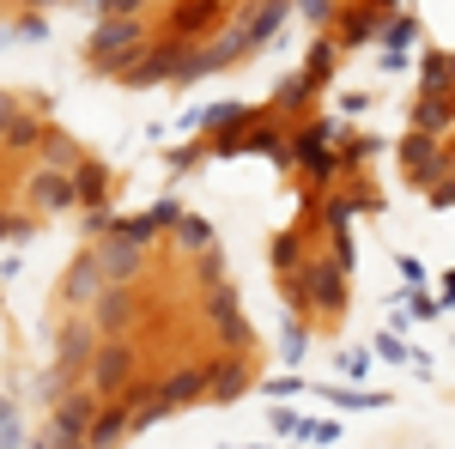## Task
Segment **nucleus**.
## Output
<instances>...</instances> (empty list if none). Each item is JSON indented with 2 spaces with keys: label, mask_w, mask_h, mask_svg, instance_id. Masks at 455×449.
Segmentation results:
<instances>
[{
  "label": "nucleus",
  "mask_w": 455,
  "mask_h": 449,
  "mask_svg": "<svg viewBox=\"0 0 455 449\" xmlns=\"http://www.w3.org/2000/svg\"><path fill=\"white\" fill-rule=\"evenodd\" d=\"M347 279L352 274L334 261V255H310L291 279H280V285H285V310L310 316V322H340L347 304H352V285H347Z\"/></svg>",
  "instance_id": "obj_1"
},
{
  "label": "nucleus",
  "mask_w": 455,
  "mask_h": 449,
  "mask_svg": "<svg viewBox=\"0 0 455 449\" xmlns=\"http://www.w3.org/2000/svg\"><path fill=\"white\" fill-rule=\"evenodd\" d=\"M340 122L334 116H304V122H291V171L310 176V188H304V207H315L328 188H334V176H340Z\"/></svg>",
  "instance_id": "obj_2"
},
{
  "label": "nucleus",
  "mask_w": 455,
  "mask_h": 449,
  "mask_svg": "<svg viewBox=\"0 0 455 449\" xmlns=\"http://www.w3.org/2000/svg\"><path fill=\"white\" fill-rule=\"evenodd\" d=\"M146 43H152V36H146L140 12H104V19L92 25V36H85V68L98 73V79H116Z\"/></svg>",
  "instance_id": "obj_3"
},
{
  "label": "nucleus",
  "mask_w": 455,
  "mask_h": 449,
  "mask_svg": "<svg viewBox=\"0 0 455 449\" xmlns=\"http://www.w3.org/2000/svg\"><path fill=\"white\" fill-rule=\"evenodd\" d=\"M134 377H140V346L128 341V334H104L98 352H92V365H85V389L98 401H116Z\"/></svg>",
  "instance_id": "obj_4"
},
{
  "label": "nucleus",
  "mask_w": 455,
  "mask_h": 449,
  "mask_svg": "<svg viewBox=\"0 0 455 449\" xmlns=\"http://www.w3.org/2000/svg\"><path fill=\"white\" fill-rule=\"evenodd\" d=\"M195 43H182V36H164V43H146L140 55L128 61V68L116 73V85L122 92H146V85H176V73H182V55H188Z\"/></svg>",
  "instance_id": "obj_5"
},
{
  "label": "nucleus",
  "mask_w": 455,
  "mask_h": 449,
  "mask_svg": "<svg viewBox=\"0 0 455 449\" xmlns=\"http://www.w3.org/2000/svg\"><path fill=\"white\" fill-rule=\"evenodd\" d=\"M395 158H401V171H407V188H437V182L450 176L443 134H419V128H407V134L395 140Z\"/></svg>",
  "instance_id": "obj_6"
},
{
  "label": "nucleus",
  "mask_w": 455,
  "mask_h": 449,
  "mask_svg": "<svg viewBox=\"0 0 455 449\" xmlns=\"http://www.w3.org/2000/svg\"><path fill=\"white\" fill-rule=\"evenodd\" d=\"M98 395L92 389H68V395H55L49 401V444L55 449H79L85 444V431H92V419H98Z\"/></svg>",
  "instance_id": "obj_7"
},
{
  "label": "nucleus",
  "mask_w": 455,
  "mask_h": 449,
  "mask_svg": "<svg viewBox=\"0 0 455 449\" xmlns=\"http://www.w3.org/2000/svg\"><path fill=\"white\" fill-rule=\"evenodd\" d=\"M207 322H212V346H219V352H249V346H255V334H249L243 304H237V285H231V279L207 285Z\"/></svg>",
  "instance_id": "obj_8"
},
{
  "label": "nucleus",
  "mask_w": 455,
  "mask_h": 449,
  "mask_svg": "<svg viewBox=\"0 0 455 449\" xmlns=\"http://www.w3.org/2000/svg\"><path fill=\"white\" fill-rule=\"evenodd\" d=\"M85 316H92L98 334H134L140 316H146V298H140V285H104L98 304H92Z\"/></svg>",
  "instance_id": "obj_9"
},
{
  "label": "nucleus",
  "mask_w": 455,
  "mask_h": 449,
  "mask_svg": "<svg viewBox=\"0 0 455 449\" xmlns=\"http://www.w3.org/2000/svg\"><path fill=\"white\" fill-rule=\"evenodd\" d=\"M285 19H291V0H249L243 12H237V25H231V36H237L243 55H255V49H267L280 36Z\"/></svg>",
  "instance_id": "obj_10"
},
{
  "label": "nucleus",
  "mask_w": 455,
  "mask_h": 449,
  "mask_svg": "<svg viewBox=\"0 0 455 449\" xmlns=\"http://www.w3.org/2000/svg\"><path fill=\"white\" fill-rule=\"evenodd\" d=\"M92 249H98V261H104V279L109 285H140L146 279V243H134V237H116V231H98L92 237Z\"/></svg>",
  "instance_id": "obj_11"
},
{
  "label": "nucleus",
  "mask_w": 455,
  "mask_h": 449,
  "mask_svg": "<svg viewBox=\"0 0 455 449\" xmlns=\"http://www.w3.org/2000/svg\"><path fill=\"white\" fill-rule=\"evenodd\" d=\"M231 19V0H176L164 12V36H182V43H201L219 25Z\"/></svg>",
  "instance_id": "obj_12"
},
{
  "label": "nucleus",
  "mask_w": 455,
  "mask_h": 449,
  "mask_svg": "<svg viewBox=\"0 0 455 449\" xmlns=\"http://www.w3.org/2000/svg\"><path fill=\"white\" fill-rule=\"evenodd\" d=\"M25 207H31L36 219H49V212H73V207H79L73 171H49V164H36L31 182H25Z\"/></svg>",
  "instance_id": "obj_13"
},
{
  "label": "nucleus",
  "mask_w": 455,
  "mask_h": 449,
  "mask_svg": "<svg viewBox=\"0 0 455 449\" xmlns=\"http://www.w3.org/2000/svg\"><path fill=\"white\" fill-rule=\"evenodd\" d=\"M104 285H109V279H104V261H98V249H79L68 268H61V304H68V310H92Z\"/></svg>",
  "instance_id": "obj_14"
},
{
  "label": "nucleus",
  "mask_w": 455,
  "mask_h": 449,
  "mask_svg": "<svg viewBox=\"0 0 455 449\" xmlns=\"http://www.w3.org/2000/svg\"><path fill=\"white\" fill-rule=\"evenodd\" d=\"M255 377H249V352H219L207 365V401L212 407H231V401H243Z\"/></svg>",
  "instance_id": "obj_15"
},
{
  "label": "nucleus",
  "mask_w": 455,
  "mask_h": 449,
  "mask_svg": "<svg viewBox=\"0 0 455 449\" xmlns=\"http://www.w3.org/2000/svg\"><path fill=\"white\" fill-rule=\"evenodd\" d=\"M98 328L92 322H68L61 334H55V377L73 382V377H85V365H92V352H98Z\"/></svg>",
  "instance_id": "obj_16"
},
{
  "label": "nucleus",
  "mask_w": 455,
  "mask_h": 449,
  "mask_svg": "<svg viewBox=\"0 0 455 449\" xmlns=\"http://www.w3.org/2000/svg\"><path fill=\"white\" fill-rule=\"evenodd\" d=\"M383 6L377 0H347L340 6V19H334V36H340V49H364V43H377L383 36Z\"/></svg>",
  "instance_id": "obj_17"
},
{
  "label": "nucleus",
  "mask_w": 455,
  "mask_h": 449,
  "mask_svg": "<svg viewBox=\"0 0 455 449\" xmlns=\"http://www.w3.org/2000/svg\"><path fill=\"white\" fill-rule=\"evenodd\" d=\"M128 437H134V407H128V395H116V401L98 407L92 431H85V449H122Z\"/></svg>",
  "instance_id": "obj_18"
},
{
  "label": "nucleus",
  "mask_w": 455,
  "mask_h": 449,
  "mask_svg": "<svg viewBox=\"0 0 455 449\" xmlns=\"http://www.w3.org/2000/svg\"><path fill=\"white\" fill-rule=\"evenodd\" d=\"M73 188H79V207H85V212H104L109 195H116V171H109L104 158L85 152V158L73 164Z\"/></svg>",
  "instance_id": "obj_19"
},
{
  "label": "nucleus",
  "mask_w": 455,
  "mask_h": 449,
  "mask_svg": "<svg viewBox=\"0 0 455 449\" xmlns=\"http://www.w3.org/2000/svg\"><path fill=\"white\" fill-rule=\"evenodd\" d=\"M340 36L334 31H310V49H304V79H310L315 92H328L334 85V73H340Z\"/></svg>",
  "instance_id": "obj_20"
},
{
  "label": "nucleus",
  "mask_w": 455,
  "mask_h": 449,
  "mask_svg": "<svg viewBox=\"0 0 455 449\" xmlns=\"http://www.w3.org/2000/svg\"><path fill=\"white\" fill-rule=\"evenodd\" d=\"M407 128H419V134H455V98L450 92H419Z\"/></svg>",
  "instance_id": "obj_21"
},
{
  "label": "nucleus",
  "mask_w": 455,
  "mask_h": 449,
  "mask_svg": "<svg viewBox=\"0 0 455 449\" xmlns=\"http://www.w3.org/2000/svg\"><path fill=\"white\" fill-rule=\"evenodd\" d=\"M158 395H164L171 413L195 407V401H207V365H182V371H171V377L158 382Z\"/></svg>",
  "instance_id": "obj_22"
},
{
  "label": "nucleus",
  "mask_w": 455,
  "mask_h": 449,
  "mask_svg": "<svg viewBox=\"0 0 455 449\" xmlns=\"http://www.w3.org/2000/svg\"><path fill=\"white\" fill-rule=\"evenodd\" d=\"M310 104H315V85L304 79V68H298V73H285L280 85H274V104H267V109H274L280 122H304Z\"/></svg>",
  "instance_id": "obj_23"
},
{
  "label": "nucleus",
  "mask_w": 455,
  "mask_h": 449,
  "mask_svg": "<svg viewBox=\"0 0 455 449\" xmlns=\"http://www.w3.org/2000/svg\"><path fill=\"white\" fill-rule=\"evenodd\" d=\"M36 146H43V116L25 104L6 128H0V152H12V158H19V152H36Z\"/></svg>",
  "instance_id": "obj_24"
},
{
  "label": "nucleus",
  "mask_w": 455,
  "mask_h": 449,
  "mask_svg": "<svg viewBox=\"0 0 455 449\" xmlns=\"http://www.w3.org/2000/svg\"><path fill=\"white\" fill-rule=\"evenodd\" d=\"M310 389L328 401V407H340V413H371V407H388L383 389H334V382H310Z\"/></svg>",
  "instance_id": "obj_25"
},
{
  "label": "nucleus",
  "mask_w": 455,
  "mask_h": 449,
  "mask_svg": "<svg viewBox=\"0 0 455 449\" xmlns=\"http://www.w3.org/2000/svg\"><path fill=\"white\" fill-rule=\"evenodd\" d=\"M371 352H377L383 365H401V371H413V377H431V358L401 341V328H395V334H377V341H371Z\"/></svg>",
  "instance_id": "obj_26"
},
{
  "label": "nucleus",
  "mask_w": 455,
  "mask_h": 449,
  "mask_svg": "<svg viewBox=\"0 0 455 449\" xmlns=\"http://www.w3.org/2000/svg\"><path fill=\"white\" fill-rule=\"evenodd\" d=\"M85 158V146L73 134H61V128H43V146H36V164H49V171H73Z\"/></svg>",
  "instance_id": "obj_27"
},
{
  "label": "nucleus",
  "mask_w": 455,
  "mask_h": 449,
  "mask_svg": "<svg viewBox=\"0 0 455 449\" xmlns=\"http://www.w3.org/2000/svg\"><path fill=\"white\" fill-rule=\"evenodd\" d=\"M171 243L182 249V255H201V249L219 243V231H212V219H201V212H182V219L171 225Z\"/></svg>",
  "instance_id": "obj_28"
},
{
  "label": "nucleus",
  "mask_w": 455,
  "mask_h": 449,
  "mask_svg": "<svg viewBox=\"0 0 455 449\" xmlns=\"http://www.w3.org/2000/svg\"><path fill=\"white\" fill-rule=\"evenodd\" d=\"M267 261H274V274L280 279H291L304 261H310V249H304V231H280L274 237V249H267Z\"/></svg>",
  "instance_id": "obj_29"
},
{
  "label": "nucleus",
  "mask_w": 455,
  "mask_h": 449,
  "mask_svg": "<svg viewBox=\"0 0 455 449\" xmlns=\"http://www.w3.org/2000/svg\"><path fill=\"white\" fill-rule=\"evenodd\" d=\"M419 12H413V6H401V12H388L383 19V36H377V43H388V49H419Z\"/></svg>",
  "instance_id": "obj_30"
},
{
  "label": "nucleus",
  "mask_w": 455,
  "mask_h": 449,
  "mask_svg": "<svg viewBox=\"0 0 455 449\" xmlns=\"http://www.w3.org/2000/svg\"><path fill=\"white\" fill-rule=\"evenodd\" d=\"M280 358H285V371H298L310 358V334H304V316L298 310H285V322H280Z\"/></svg>",
  "instance_id": "obj_31"
},
{
  "label": "nucleus",
  "mask_w": 455,
  "mask_h": 449,
  "mask_svg": "<svg viewBox=\"0 0 455 449\" xmlns=\"http://www.w3.org/2000/svg\"><path fill=\"white\" fill-rule=\"evenodd\" d=\"M249 116H255L249 104H207V109H201V134H207V140L212 134H237Z\"/></svg>",
  "instance_id": "obj_32"
},
{
  "label": "nucleus",
  "mask_w": 455,
  "mask_h": 449,
  "mask_svg": "<svg viewBox=\"0 0 455 449\" xmlns=\"http://www.w3.org/2000/svg\"><path fill=\"white\" fill-rule=\"evenodd\" d=\"M383 152V140L377 134H340V171H358V164H371Z\"/></svg>",
  "instance_id": "obj_33"
},
{
  "label": "nucleus",
  "mask_w": 455,
  "mask_h": 449,
  "mask_svg": "<svg viewBox=\"0 0 455 449\" xmlns=\"http://www.w3.org/2000/svg\"><path fill=\"white\" fill-rule=\"evenodd\" d=\"M340 6H347V0H291V12H298V19H304L310 31H334Z\"/></svg>",
  "instance_id": "obj_34"
},
{
  "label": "nucleus",
  "mask_w": 455,
  "mask_h": 449,
  "mask_svg": "<svg viewBox=\"0 0 455 449\" xmlns=\"http://www.w3.org/2000/svg\"><path fill=\"white\" fill-rule=\"evenodd\" d=\"M450 85H455L450 55H443V49H431V55L419 61V92H450Z\"/></svg>",
  "instance_id": "obj_35"
},
{
  "label": "nucleus",
  "mask_w": 455,
  "mask_h": 449,
  "mask_svg": "<svg viewBox=\"0 0 455 449\" xmlns=\"http://www.w3.org/2000/svg\"><path fill=\"white\" fill-rule=\"evenodd\" d=\"M371 358H377L371 346H340V352H334L340 377H352V382H364V377H371Z\"/></svg>",
  "instance_id": "obj_36"
},
{
  "label": "nucleus",
  "mask_w": 455,
  "mask_h": 449,
  "mask_svg": "<svg viewBox=\"0 0 455 449\" xmlns=\"http://www.w3.org/2000/svg\"><path fill=\"white\" fill-rule=\"evenodd\" d=\"M25 425H19V407H12V395H0V449H25Z\"/></svg>",
  "instance_id": "obj_37"
},
{
  "label": "nucleus",
  "mask_w": 455,
  "mask_h": 449,
  "mask_svg": "<svg viewBox=\"0 0 455 449\" xmlns=\"http://www.w3.org/2000/svg\"><path fill=\"white\" fill-rule=\"evenodd\" d=\"M328 255L340 261V268H358V243H352V225H328Z\"/></svg>",
  "instance_id": "obj_38"
},
{
  "label": "nucleus",
  "mask_w": 455,
  "mask_h": 449,
  "mask_svg": "<svg viewBox=\"0 0 455 449\" xmlns=\"http://www.w3.org/2000/svg\"><path fill=\"white\" fill-rule=\"evenodd\" d=\"M36 237V212H0V243H31Z\"/></svg>",
  "instance_id": "obj_39"
},
{
  "label": "nucleus",
  "mask_w": 455,
  "mask_h": 449,
  "mask_svg": "<svg viewBox=\"0 0 455 449\" xmlns=\"http://www.w3.org/2000/svg\"><path fill=\"white\" fill-rule=\"evenodd\" d=\"M188 274H195V285H201V292H207V285H219V279H225V261H219V243H212V249H201V255H195V268H188Z\"/></svg>",
  "instance_id": "obj_40"
},
{
  "label": "nucleus",
  "mask_w": 455,
  "mask_h": 449,
  "mask_svg": "<svg viewBox=\"0 0 455 449\" xmlns=\"http://www.w3.org/2000/svg\"><path fill=\"white\" fill-rule=\"evenodd\" d=\"M298 444H340V419H304V431H298Z\"/></svg>",
  "instance_id": "obj_41"
},
{
  "label": "nucleus",
  "mask_w": 455,
  "mask_h": 449,
  "mask_svg": "<svg viewBox=\"0 0 455 449\" xmlns=\"http://www.w3.org/2000/svg\"><path fill=\"white\" fill-rule=\"evenodd\" d=\"M298 389H310V382L298 377V371H280V377H267V382H261V395H267V401H291Z\"/></svg>",
  "instance_id": "obj_42"
},
{
  "label": "nucleus",
  "mask_w": 455,
  "mask_h": 449,
  "mask_svg": "<svg viewBox=\"0 0 455 449\" xmlns=\"http://www.w3.org/2000/svg\"><path fill=\"white\" fill-rule=\"evenodd\" d=\"M267 431H280V437H291V444H298V431H304V419L291 413L285 401H274V407H267Z\"/></svg>",
  "instance_id": "obj_43"
},
{
  "label": "nucleus",
  "mask_w": 455,
  "mask_h": 449,
  "mask_svg": "<svg viewBox=\"0 0 455 449\" xmlns=\"http://www.w3.org/2000/svg\"><path fill=\"white\" fill-rule=\"evenodd\" d=\"M73 6H85L92 19H104V12H146V0H73Z\"/></svg>",
  "instance_id": "obj_44"
},
{
  "label": "nucleus",
  "mask_w": 455,
  "mask_h": 449,
  "mask_svg": "<svg viewBox=\"0 0 455 449\" xmlns=\"http://www.w3.org/2000/svg\"><path fill=\"white\" fill-rule=\"evenodd\" d=\"M443 310V304H437V298H425L419 285H407V316H413V322H431V316Z\"/></svg>",
  "instance_id": "obj_45"
},
{
  "label": "nucleus",
  "mask_w": 455,
  "mask_h": 449,
  "mask_svg": "<svg viewBox=\"0 0 455 449\" xmlns=\"http://www.w3.org/2000/svg\"><path fill=\"white\" fill-rule=\"evenodd\" d=\"M207 158V140H188V146H171V171H188Z\"/></svg>",
  "instance_id": "obj_46"
},
{
  "label": "nucleus",
  "mask_w": 455,
  "mask_h": 449,
  "mask_svg": "<svg viewBox=\"0 0 455 449\" xmlns=\"http://www.w3.org/2000/svg\"><path fill=\"white\" fill-rule=\"evenodd\" d=\"M146 212H152V219L164 225V237H171V225H176V219H182V201H176V195H164V201H152V207H146Z\"/></svg>",
  "instance_id": "obj_47"
},
{
  "label": "nucleus",
  "mask_w": 455,
  "mask_h": 449,
  "mask_svg": "<svg viewBox=\"0 0 455 449\" xmlns=\"http://www.w3.org/2000/svg\"><path fill=\"white\" fill-rule=\"evenodd\" d=\"M395 268H401V279H407V285H425V279H431V274H425V261H419V255H407V249L395 255Z\"/></svg>",
  "instance_id": "obj_48"
},
{
  "label": "nucleus",
  "mask_w": 455,
  "mask_h": 449,
  "mask_svg": "<svg viewBox=\"0 0 455 449\" xmlns=\"http://www.w3.org/2000/svg\"><path fill=\"white\" fill-rule=\"evenodd\" d=\"M43 31H49V25H43V12H25V19H19V31H12V36H25V43H43Z\"/></svg>",
  "instance_id": "obj_49"
},
{
  "label": "nucleus",
  "mask_w": 455,
  "mask_h": 449,
  "mask_svg": "<svg viewBox=\"0 0 455 449\" xmlns=\"http://www.w3.org/2000/svg\"><path fill=\"white\" fill-rule=\"evenodd\" d=\"M407 55L413 49H383V73H407Z\"/></svg>",
  "instance_id": "obj_50"
},
{
  "label": "nucleus",
  "mask_w": 455,
  "mask_h": 449,
  "mask_svg": "<svg viewBox=\"0 0 455 449\" xmlns=\"http://www.w3.org/2000/svg\"><path fill=\"white\" fill-rule=\"evenodd\" d=\"M437 285H443V292H437V304H443V310H455V268L437 279Z\"/></svg>",
  "instance_id": "obj_51"
},
{
  "label": "nucleus",
  "mask_w": 455,
  "mask_h": 449,
  "mask_svg": "<svg viewBox=\"0 0 455 449\" xmlns=\"http://www.w3.org/2000/svg\"><path fill=\"white\" fill-rule=\"evenodd\" d=\"M19 109H25V104H19V98H12V92H0V128H6V122H12V116H19Z\"/></svg>",
  "instance_id": "obj_52"
},
{
  "label": "nucleus",
  "mask_w": 455,
  "mask_h": 449,
  "mask_svg": "<svg viewBox=\"0 0 455 449\" xmlns=\"http://www.w3.org/2000/svg\"><path fill=\"white\" fill-rule=\"evenodd\" d=\"M25 12H49V6H61V0H19Z\"/></svg>",
  "instance_id": "obj_53"
},
{
  "label": "nucleus",
  "mask_w": 455,
  "mask_h": 449,
  "mask_svg": "<svg viewBox=\"0 0 455 449\" xmlns=\"http://www.w3.org/2000/svg\"><path fill=\"white\" fill-rule=\"evenodd\" d=\"M377 6H383V12H401V6H407V0H377Z\"/></svg>",
  "instance_id": "obj_54"
},
{
  "label": "nucleus",
  "mask_w": 455,
  "mask_h": 449,
  "mask_svg": "<svg viewBox=\"0 0 455 449\" xmlns=\"http://www.w3.org/2000/svg\"><path fill=\"white\" fill-rule=\"evenodd\" d=\"M237 449H291V444H237Z\"/></svg>",
  "instance_id": "obj_55"
},
{
  "label": "nucleus",
  "mask_w": 455,
  "mask_h": 449,
  "mask_svg": "<svg viewBox=\"0 0 455 449\" xmlns=\"http://www.w3.org/2000/svg\"><path fill=\"white\" fill-rule=\"evenodd\" d=\"M443 158H450V171H455V140H443Z\"/></svg>",
  "instance_id": "obj_56"
},
{
  "label": "nucleus",
  "mask_w": 455,
  "mask_h": 449,
  "mask_svg": "<svg viewBox=\"0 0 455 449\" xmlns=\"http://www.w3.org/2000/svg\"><path fill=\"white\" fill-rule=\"evenodd\" d=\"M25 449H55V444H49V437H36V444H25Z\"/></svg>",
  "instance_id": "obj_57"
},
{
  "label": "nucleus",
  "mask_w": 455,
  "mask_h": 449,
  "mask_svg": "<svg viewBox=\"0 0 455 449\" xmlns=\"http://www.w3.org/2000/svg\"><path fill=\"white\" fill-rule=\"evenodd\" d=\"M450 73H455V55H450Z\"/></svg>",
  "instance_id": "obj_58"
},
{
  "label": "nucleus",
  "mask_w": 455,
  "mask_h": 449,
  "mask_svg": "<svg viewBox=\"0 0 455 449\" xmlns=\"http://www.w3.org/2000/svg\"><path fill=\"white\" fill-rule=\"evenodd\" d=\"M450 98H455V85H450Z\"/></svg>",
  "instance_id": "obj_59"
},
{
  "label": "nucleus",
  "mask_w": 455,
  "mask_h": 449,
  "mask_svg": "<svg viewBox=\"0 0 455 449\" xmlns=\"http://www.w3.org/2000/svg\"><path fill=\"white\" fill-rule=\"evenodd\" d=\"M79 449H85V444H79Z\"/></svg>",
  "instance_id": "obj_60"
}]
</instances>
